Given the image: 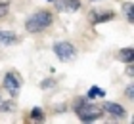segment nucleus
<instances>
[{
    "label": "nucleus",
    "mask_w": 134,
    "mask_h": 124,
    "mask_svg": "<svg viewBox=\"0 0 134 124\" xmlns=\"http://www.w3.org/2000/svg\"><path fill=\"white\" fill-rule=\"evenodd\" d=\"M29 119H31L33 122H44V111H42L40 107H33Z\"/></svg>",
    "instance_id": "9d476101"
},
{
    "label": "nucleus",
    "mask_w": 134,
    "mask_h": 124,
    "mask_svg": "<svg viewBox=\"0 0 134 124\" xmlns=\"http://www.w3.org/2000/svg\"><path fill=\"white\" fill-rule=\"evenodd\" d=\"M126 97H129V99L134 97V86H132V84L129 86V88H126Z\"/></svg>",
    "instance_id": "dca6fc26"
},
{
    "label": "nucleus",
    "mask_w": 134,
    "mask_h": 124,
    "mask_svg": "<svg viewBox=\"0 0 134 124\" xmlns=\"http://www.w3.org/2000/svg\"><path fill=\"white\" fill-rule=\"evenodd\" d=\"M48 2H54V0H48Z\"/></svg>",
    "instance_id": "6ab92c4d"
},
{
    "label": "nucleus",
    "mask_w": 134,
    "mask_h": 124,
    "mask_svg": "<svg viewBox=\"0 0 134 124\" xmlns=\"http://www.w3.org/2000/svg\"><path fill=\"white\" fill-rule=\"evenodd\" d=\"M90 2H98V0H90Z\"/></svg>",
    "instance_id": "a211bd4d"
},
{
    "label": "nucleus",
    "mask_w": 134,
    "mask_h": 124,
    "mask_svg": "<svg viewBox=\"0 0 134 124\" xmlns=\"http://www.w3.org/2000/svg\"><path fill=\"white\" fill-rule=\"evenodd\" d=\"M0 101H2V97H0Z\"/></svg>",
    "instance_id": "aec40b11"
},
{
    "label": "nucleus",
    "mask_w": 134,
    "mask_h": 124,
    "mask_svg": "<svg viewBox=\"0 0 134 124\" xmlns=\"http://www.w3.org/2000/svg\"><path fill=\"white\" fill-rule=\"evenodd\" d=\"M8 11H10V4H8V2H0V19L6 17Z\"/></svg>",
    "instance_id": "2eb2a0df"
},
{
    "label": "nucleus",
    "mask_w": 134,
    "mask_h": 124,
    "mask_svg": "<svg viewBox=\"0 0 134 124\" xmlns=\"http://www.w3.org/2000/svg\"><path fill=\"white\" fill-rule=\"evenodd\" d=\"M15 109V103L8 99V101H0V113H10V111Z\"/></svg>",
    "instance_id": "f8f14e48"
},
{
    "label": "nucleus",
    "mask_w": 134,
    "mask_h": 124,
    "mask_svg": "<svg viewBox=\"0 0 134 124\" xmlns=\"http://www.w3.org/2000/svg\"><path fill=\"white\" fill-rule=\"evenodd\" d=\"M52 50H54V54H56V57H58L59 61H71V59L77 55V48L73 46L71 42H67V40L56 42Z\"/></svg>",
    "instance_id": "7ed1b4c3"
},
{
    "label": "nucleus",
    "mask_w": 134,
    "mask_h": 124,
    "mask_svg": "<svg viewBox=\"0 0 134 124\" xmlns=\"http://www.w3.org/2000/svg\"><path fill=\"white\" fill-rule=\"evenodd\" d=\"M90 17H92V23L94 25H100V23L111 21L115 17V14L111 10H107V11H103V10H92V11H90Z\"/></svg>",
    "instance_id": "39448f33"
},
{
    "label": "nucleus",
    "mask_w": 134,
    "mask_h": 124,
    "mask_svg": "<svg viewBox=\"0 0 134 124\" xmlns=\"http://www.w3.org/2000/svg\"><path fill=\"white\" fill-rule=\"evenodd\" d=\"M117 59L123 61V63H132V61H134V50H132V48H123V50H119Z\"/></svg>",
    "instance_id": "1a4fd4ad"
},
{
    "label": "nucleus",
    "mask_w": 134,
    "mask_h": 124,
    "mask_svg": "<svg viewBox=\"0 0 134 124\" xmlns=\"http://www.w3.org/2000/svg\"><path fill=\"white\" fill-rule=\"evenodd\" d=\"M2 86H4V90L8 92L10 96H14V97H15L17 94H19V90H21V78L17 76L14 71H10V73H6Z\"/></svg>",
    "instance_id": "20e7f679"
},
{
    "label": "nucleus",
    "mask_w": 134,
    "mask_h": 124,
    "mask_svg": "<svg viewBox=\"0 0 134 124\" xmlns=\"http://www.w3.org/2000/svg\"><path fill=\"white\" fill-rule=\"evenodd\" d=\"M73 109H75L77 116L81 119V122H96L98 119H102V113H103V109L90 103L88 97H77L75 103H73Z\"/></svg>",
    "instance_id": "f257e3e1"
},
{
    "label": "nucleus",
    "mask_w": 134,
    "mask_h": 124,
    "mask_svg": "<svg viewBox=\"0 0 134 124\" xmlns=\"http://www.w3.org/2000/svg\"><path fill=\"white\" fill-rule=\"evenodd\" d=\"M58 11H77L81 10V0H54Z\"/></svg>",
    "instance_id": "423d86ee"
},
{
    "label": "nucleus",
    "mask_w": 134,
    "mask_h": 124,
    "mask_svg": "<svg viewBox=\"0 0 134 124\" xmlns=\"http://www.w3.org/2000/svg\"><path fill=\"white\" fill-rule=\"evenodd\" d=\"M126 74H129V76H132V74H134V67H132V63H129V69H126Z\"/></svg>",
    "instance_id": "f3484780"
},
{
    "label": "nucleus",
    "mask_w": 134,
    "mask_h": 124,
    "mask_svg": "<svg viewBox=\"0 0 134 124\" xmlns=\"http://www.w3.org/2000/svg\"><path fill=\"white\" fill-rule=\"evenodd\" d=\"M105 113H109V115H113V116H117V119H123V116L126 115V111L121 107L119 103H113V101H105L103 103V107H102Z\"/></svg>",
    "instance_id": "0eeeda50"
},
{
    "label": "nucleus",
    "mask_w": 134,
    "mask_h": 124,
    "mask_svg": "<svg viewBox=\"0 0 134 124\" xmlns=\"http://www.w3.org/2000/svg\"><path fill=\"white\" fill-rule=\"evenodd\" d=\"M0 42L4 46H12L17 42V34L12 33V31H0Z\"/></svg>",
    "instance_id": "6e6552de"
},
{
    "label": "nucleus",
    "mask_w": 134,
    "mask_h": 124,
    "mask_svg": "<svg viewBox=\"0 0 134 124\" xmlns=\"http://www.w3.org/2000/svg\"><path fill=\"white\" fill-rule=\"evenodd\" d=\"M54 21V15H52V11H48V10H40V11H35L33 15H29L27 17V21H25V29L29 31V33H42V31H46L48 27L52 25Z\"/></svg>",
    "instance_id": "f03ea898"
},
{
    "label": "nucleus",
    "mask_w": 134,
    "mask_h": 124,
    "mask_svg": "<svg viewBox=\"0 0 134 124\" xmlns=\"http://www.w3.org/2000/svg\"><path fill=\"white\" fill-rule=\"evenodd\" d=\"M86 97L92 101L94 97H105V92H103L102 88H98V86H92V88L88 90V94H86Z\"/></svg>",
    "instance_id": "9b49d317"
},
{
    "label": "nucleus",
    "mask_w": 134,
    "mask_h": 124,
    "mask_svg": "<svg viewBox=\"0 0 134 124\" xmlns=\"http://www.w3.org/2000/svg\"><path fill=\"white\" fill-rule=\"evenodd\" d=\"M52 86H56V80H54V78H46V80H42V82H40V88L42 90H48V88H52Z\"/></svg>",
    "instance_id": "4468645a"
},
{
    "label": "nucleus",
    "mask_w": 134,
    "mask_h": 124,
    "mask_svg": "<svg viewBox=\"0 0 134 124\" xmlns=\"http://www.w3.org/2000/svg\"><path fill=\"white\" fill-rule=\"evenodd\" d=\"M132 11H134V6H132L130 2H126V4H125V14H126V19H129V23H132V21H134Z\"/></svg>",
    "instance_id": "ddd939ff"
}]
</instances>
